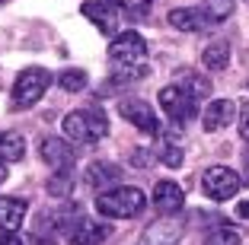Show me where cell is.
<instances>
[{
    "label": "cell",
    "instance_id": "6da1fadb",
    "mask_svg": "<svg viewBox=\"0 0 249 245\" xmlns=\"http://www.w3.org/2000/svg\"><path fill=\"white\" fill-rule=\"evenodd\" d=\"M61 128H64V137L77 147H96L99 140L109 137V118L99 108H73Z\"/></svg>",
    "mask_w": 249,
    "mask_h": 245
},
{
    "label": "cell",
    "instance_id": "7a4b0ae2",
    "mask_svg": "<svg viewBox=\"0 0 249 245\" xmlns=\"http://www.w3.org/2000/svg\"><path fill=\"white\" fill-rule=\"evenodd\" d=\"M147 207V195L134 185H118L109 188L96 197V213L99 216H112V220H131Z\"/></svg>",
    "mask_w": 249,
    "mask_h": 245
},
{
    "label": "cell",
    "instance_id": "3957f363",
    "mask_svg": "<svg viewBox=\"0 0 249 245\" xmlns=\"http://www.w3.org/2000/svg\"><path fill=\"white\" fill-rule=\"evenodd\" d=\"M109 61L115 64V70L122 67H147V42L141 32H118L109 42Z\"/></svg>",
    "mask_w": 249,
    "mask_h": 245
},
{
    "label": "cell",
    "instance_id": "277c9868",
    "mask_svg": "<svg viewBox=\"0 0 249 245\" xmlns=\"http://www.w3.org/2000/svg\"><path fill=\"white\" fill-rule=\"evenodd\" d=\"M52 86V73L45 67H26L13 83V105L16 108H32L45 96V89Z\"/></svg>",
    "mask_w": 249,
    "mask_h": 245
},
{
    "label": "cell",
    "instance_id": "5b68a950",
    "mask_svg": "<svg viewBox=\"0 0 249 245\" xmlns=\"http://www.w3.org/2000/svg\"><path fill=\"white\" fill-rule=\"evenodd\" d=\"M160 108L176 124H189L192 118H198V99L192 93H185L179 83H169V86L160 89Z\"/></svg>",
    "mask_w": 249,
    "mask_h": 245
},
{
    "label": "cell",
    "instance_id": "8992f818",
    "mask_svg": "<svg viewBox=\"0 0 249 245\" xmlns=\"http://www.w3.org/2000/svg\"><path fill=\"white\" fill-rule=\"evenodd\" d=\"M201 191H205L211 201H230V197L240 191V175L227 166H211L201 175Z\"/></svg>",
    "mask_w": 249,
    "mask_h": 245
},
{
    "label": "cell",
    "instance_id": "52a82bcc",
    "mask_svg": "<svg viewBox=\"0 0 249 245\" xmlns=\"http://www.w3.org/2000/svg\"><path fill=\"white\" fill-rule=\"evenodd\" d=\"M182 232H185V220H182V216H179V213H173V216L163 213L160 220H154V223L144 229L141 242H144V245H179Z\"/></svg>",
    "mask_w": 249,
    "mask_h": 245
},
{
    "label": "cell",
    "instance_id": "ba28073f",
    "mask_svg": "<svg viewBox=\"0 0 249 245\" xmlns=\"http://www.w3.org/2000/svg\"><path fill=\"white\" fill-rule=\"evenodd\" d=\"M118 115L128 124H134L138 131H144V134H160V118L144 99H122L118 102Z\"/></svg>",
    "mask_w": 249,
    "mask_h": 245
},
{
    "label": "cell",
    "instance_id": "9c48e42d",
    "mask_svg": "<svg viewBox=\"0 0 249 245\" xmlns=\"http://www.w3.org/2000/svg\"><path fill=\"white\" fill-rule=\"evenodd\" d=\"M109 236H112V226L106 220H99V216H77L73 226L67 229V239L73 245H99Z\"/></svg>",
    "mask_w": 249,
    "mask_h": 245
},
{
    "label": "cell",
    "instance_id": "30bf717a",
    "mask_svg": "<svg viewBox=\"0 0 249 245\" xmlns=\"http://www.w3.org/2000/svg\"><path fill=\"white\" fill-rule=\"evenodd\" d=\"M80 13L93 22L96 29L103 32L106 38H115L118 35V13H115V3L109 0H87L80 7Z\"/></svg>",
    "mask_w": 249,
    "mask_h": 245
},
{
    "label": "cell",
    "instance_id": "8fae6325",
    "mask_svg": "<svg viewBox=\"0 0 249 245\" xmlns=\"http://www.w3.org/2000/svg\"><path fill=\"white\" fill-rule=\"evenodd\" d=\"M38 153H42V159L54 172H73V166H77V150L71 147V140L48 137V140H42Z\"/></svg>",
    "mask_w": 249,
    "mask_h": 245
},
{
    "label": "cell",
    "instance_id": "7c38bea8",
    "mask_svg": "<svg viewBox=\"0 0 249 245\" xmlns=\"http://www.w3.org/2000/svg\"><path fill=\"white\" fill-rule=\"evenodd\" d=\"M236 102L233 99H214V102H208V108L201 112V128L208 131V134H214V131H224L227 124H233L236 118Z\"/></svg>",
    "mask_w": 249,
    "mask_h": 245
},
{
    "label": "cell",
    "instance_id": "4fadbf2b",
    "mask_svg": "<svg viewBox=\"0 0 249 245\" xmlns=\"http://www.w3.org/2000/svg\"><path fill=\"white\" fill-rule=\"evenodd\" d=\"M154 207H157V213H166V216L179 213V210L185 207V191L169 179L157 181L154 185Z\"/></svg>",
    "mask_w": 249,
    "mask_h": 245
},
{
    "label": "cell",
    "instance_id": "5bb4252c",
    "mask_svg": "<svg viewBox=\"0 0 249 245\" xmlns=\"http://www.w3.org/2000/svg\"><path fill=\"white\" fill-rule=\"evenodd\" d=\"M122 181V169L112 166V163H93V166H87V172H83V185L93 188V191H109L112 185H118Z\"/></svg>",
    "mask_w": 249,
    "mask_h": 245
},
{
    "label": "cell",
    "instance_id": "9a60e30c",
    "mask_svg": "<svg viewBox=\"0 0 249 245\" xmlns=\"http://www.w3.org/2000/svg\"><path fill=\"white\" fill-rule=\"evenodd\" d=\"M169 26L179 32H201L208 29L211 22H208L205 10H198V7H176V10H169Z\"/></svg>",
    "mask_w": 249,
    "mask_h": 245
},
{
    "label": "cell",
    "instance_id": "2e32d148",
    "mask_svg": "<svg viewBox=\"0 0 249 245\" xmlns=\"http://www.w3.org/2000/svg\"><path fill=\"white\" fill-rule=\"evenodd\" d=\"M26 210H29L26 201L0 195V229H3V232H16L22 226V220H26Z\"/></svg>",
    "mask_w": 249,
    "mask_h": 245
},
{
    "label": "cell",
    "instance_id": "e0dca14e",
    "mask_svg": "<svg viewBox=\"0 0 249 245\" xmlns=\"http://www.w3.org/2000/svg\"><path fill=\"white\" fill-rule=\"evenodd\" d=\"M227 64H230V42L227 38H214L201 51V67L211 73H220V70H227Z\"/></svg>",
    "mask_w": 249,
    "mask_h": 245
},
{
    "label": "cell",
    "instance_id": "ac0fdd59",
    "mask_svg": "<svg viewBox=\"0 0 249 245\" xmlns=\"http://www.w3.org/2000/svg\"><path fill=\"white\" fill-rule=\"evenodd\" d=\"M26 156V140L16 131H0V159L3 163H19Z\"/></svg>",
    "mask_w": 249,
    "mask_h": 245
},
{
    "label": "cell",
    "instance_id": "d6986e66",
    "mask_svg": "<svg viewBox=\"0 0 249 245\" xmlns=\"http://www.w3.org/2000/svg\"><path fill=\"white\" fill-rule=\"evenodd\" d=\"M176 83L185 89V93H192L195 99L211 96V83H208V77H201V73H195V70H179L176 73Z\"/></svg>",
    "mask_w": 249,
    "mask_h": 245
},
{
    "label": "cell",
    "instance_id": "ffe728a7",
    "mask_svg": "<svg viewBox=\"0 0 249 245\" xmlns=\"http://www.w3.org/2000/svg\"><path fill=\"white\" fill-rule=\"evenodd\" d=\"M201 10H205L208 22H224V19H230V16H233L236 0H205V3H201Z\"/></svg>",
    "mask_w": 249,
    "mask_h": 245
},
{
    "label": "cell",
    "instance_id": "44dd1931",
    "mask_svg": "<svg viewBox=\"0 0 249 245\" xmlns=\"http://www.w3.org/2000/svg\"><path fill=\"white\" fill-rule=\"evenodd\" d=\"M58 86L64 89V93H83V89H87V73L83 70H61Z\"/></svg>",
    "mask_w": 249,
    "mask_h": 245
},
{
    "label": "cell",
    "instance_id": "7402d4cb",
    "mask_svg": "<svg viewBox=\"0 0 249 245\" xmlns=\"http://www.w3.org/2000/svg\"><path fill=\"white\" fill-rule=\"evenodd\" d=\"M205 245H243V236L233 229V226H217V229L208 232Z\"/></svg>",
    "mask_w": 249,
    "mask_h": 245
},
{
    "label": "cell",
    "instance_id": "603a6c76",
    "mask_svg": "<svg viewBox=\"0 0 249 245\" xmlns=\"http://www.w3.org/2000/svg\"><path fill=\"white\" fill-rule=\"evenodd\" d=\"M71 188H73L71 172H58V175H52V179H48L45 191H48L52 197H67V195H71Z\"/></svg>",
    "mask_w": 249,
    "mask_h": 245
},
{
    "label": "cell",
    "instance_id": "cb8c5ba5",
    "mask_svg": "<svg viewBox=\"0 0 249 245\" xmlns=\"http://www.w3.org/2000/svg\"><path fill=\"white\" fill-rule=\"evenodd\" d=\"M157 159H160L163 166H169V169H179V166H182V150L173 147V144H166V147L157 150Z\"/></svg>",
    "mask_w": 249,
    "mask_h": 245
},
{
    "label": "cell",
    "instance_id": "d4e9b609",
    "mask_svg": "<svg viewBox=\"0 0 249 245\" xmlns=\"http://www.w3.org/2000/svg\"><path fill=\"white\" fill-rule=\"evenodd\" d=\"M109 3H115V7L128 10V13H147L154 0H109Z\"/></svg>",
    "mask_w": 249,
    "mask_h": 245
},
{
    "label": "cell",
    "instance_id": "484cf974",
    "mask_svg": "<svg viewBox=\"0 0 249 245\" xmlns=\"http://www.w3.org/2000/svg\"><path fill=\"white\" fill-rule=\"evenodd\" d=\"M236 124H240V137L249 144V102L240 105V118H236Z\"/></svg>",
    "mask_w": 249,
    "mask_h": 245
},
{
    "label": "cell",
    "instance_id": "4316f807",
    "mask_svg": "<svg viewBox=\"0 0 249 245\" xmlns=\"http://www.w3.org/2000/svg\"><path fill=\"white\" fill-rule=\"evenodd\" d=\"M0 245H22V239L16 236V232H3V236H0Z\"/></svg>",
    "mask_w": 249,
    "mask_h": 245
},
{
    "label": "cell",
    "instance_id": "83f0119b",
    "mask_svg": "<svg viewBox=\"0 0 249 245\" xmlns=\"http://www.w3.org/2000/svg\"><path fill=\"white\" fill-rule=\"evenodd\" d=\"M236 213H240V216H243V220H249V201H243V204H240V207H236Z\"/></svg>",
    "mask_w": 249,
    "mask_h": 245
},
{
    "label": "cell",
    "instance_id": "f1b7e54d",
    "mask_svg": "<svg viewBox=\"0 0 249 245\" xmlns=\"http://www.w3.org/2000/svg\"><path fill=\"white\" fill-rule=\"evenodd\" d=\"M3 181H7V163L0 159V185H3Z\"/></svg>",
    "mask_w": 249,
    "mask_h": 245
},
{
    "label": "cell",
    "instance_id": "f546056e",
    "mask_svg": "<svg viewBox=\"0 0 249 245\" xmlns=\"http://www.w3.org/2000/svg\"><path fill=\"white\" fill-rule=\"evenodd\" d=\"M246 179H249V153H246Z\"/></svg>",
    "mask_w": 249,
    "mask_h": 245
}]
</instances>
